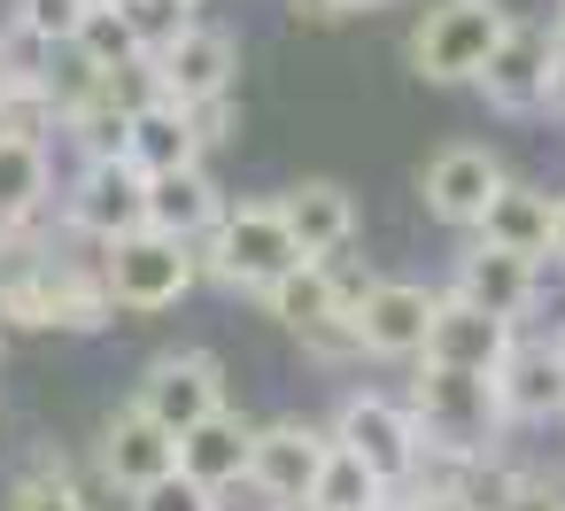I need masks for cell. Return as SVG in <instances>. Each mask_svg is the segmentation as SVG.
<instances>
[{
	"mask_svg": "<svg viewBox=\"0 0 565 511\" xmlns=\"http://www.w3.org/2000/svg\"><path fill=\"white\" fill-rule=\"evenodd\" d=\"M434 310H441V295H426L418 279H364L349 326H356V349L364 356H426Z\"/></svg>",
	"mask_w": 565,
	"mask_h": 511,
	"instance_id": "9",
	"label": "cell"
},
{
	"mask_svg": "<svg viewBox=\"0 0 565 511\" xmlns=\"http://www.w3.org/2000/svg\"><path fill=\"white\" fill-rule=\"evenodd\" d=\"M380 496H387V480H380L356 449L333 441V457H326V472H318V488H310V511H372Z\"/></svg>",
	"mask_w": 565,
	"mask_h": 511,
	"instance_id": "26",
	"label": "cell"
},
{
	"mask_svg": "<svg viewBox=\"0 0 565 511\" xmlns=\"http://www.w3.org/2000/svg\"><path fill=\"white\" fill-rule=\"evenodd\" d=\"M194 125H202V140H225V132H233V94H225V102H202Z\"/></svg>",
	"mask_w": 565,
	"mask_h": 511,
	"instance_id": "34",
	"label": "cell"
},
{
	"mask_svg": "<svg viewBox=\"0 0 565 511\" xmlns=\"http://www.w3.org/2000/svg\"><path fill=\"white\" fill-rule=\"evenodd\" d=\"M356 295L364 287H341L333 279V264H295L271 295H264V310L287 326V333H302L310 349H326V356H341V349H356V326H349V310H356Z\"/></svg>",
	"mask_w": 565,
	"mask_h": 511,
	"instance_id": "6",
	"label": "cell"
},
{
	"mask_svg": "<svg viewBox=\"0 0 565 511\" xmlns=\"http://www.w3.org/2000/svg\"><path fill=\"white\" fill-rule=\"evenodd\" d=\"M333 441H341V449H356L387 488H395V480H411V472H418V457H426V434H418L411 403H395V395H349V403L333 411Z\"/></svg>",
	"mask_w": 565,
	"mask_h": 511,
	"instance_id": "7",
	"label": "cell"
},
{
	"mask_svg": "<svg viewBox=\"0 0 565 511\" xmlns=\"http://www.w3.org/2000/svg\"><path fill=\"white\" fill-rule=\"evenodd\" d=\"M194 256H202V272H217V279L241 287V295H271L295 264H310V256L295 248L279 202H241V210H225L217 233L194 241Z\"/></svg>",
	"mask_w": 565,
	"mask_h": 511,
	"instance_id": "3",
	"label": "cell"
},
{
	"mask_svg": "<svg viewBox=\"0 0 565 511\" xmlns=\"http://www.w3.org/2000/svg\"><path fill=\"white\" fill-rule=\"evenodd\" d=\"M63 217H71V233H86V241H125V233H140L148 225V171L132 163V156H117V163H86L78 171V187H71V202H63Z\"/></svg>",
	"mask_w": 565,
	"mask_h": 511,
	"instance_id": "10",
	"label": "cell"
},
{
	"mask_svg": "<svg viewBox=\"0 0 565 511\" xmlns=\"http://www.w3.org/2000/svg\"><path fill=\"white\" fill-rule=\"evenodd\" d=\"M349 9H380V0H295V17H349Z\"/></svg>",
	"mask_w": 565,
	"mask_h": 511,
	"instance_id": "35",
	"label": "cell"
},
{
	"mask_svg": "<svg viewBox=\"0 0 565 511\" xmlns=\"http://www.w3.org/2000/svg\"><path fill=\"white\" fill-rule=\"evenodd\" d=\"M117 318V295L102 279V256L94 264H71V256H32L0 279V326H40V333H102Z\"/></svg>",
	"mask_w": 565,
	"mask_h": 511,
	"instance_id": "1",
	"label": "cell"
},
{
	"mask_svg": "<svg viewBox=\"0 0 565 511\" xmlns=\"http://www.w3.org/2000/svg\"><path fill=\"white\" fill-rule=\"evenodd\" d=\"M279 217H287V233H295V248L318 256V264H333V256L356 241V202H349L333 179H302L295 194H279Z\"/></svg>",
	"mask_w": 565,
	"mask_h": 511,
	"instance_id": "18",
	"label": "cell"
},
{
	"mask_svg": "<svg viewBox=\"0 0 565 511\" xmlns=\"http://www.w3.org/2000/svg\"><path fill=\"white\" fill-rule=\"evenodd\" d=\"M156 71H163V94H171V102H186V109L225 102V94H233V71H241V40H233V32H217V24H194L179 47H163V55H156Z\"/></svg>",
	"mask_w": 565,
	"mask_h": 511,
	"instance_id": "16",
	"label": "cell"
},
{
	"mask_svg": "<svg viewBox=\"0 0 565 511\" xmlns=\"http://www.w3.org/2000/svg\"><path fill=\"white\" fill-rule=\"evenodd\" d=\"M411 511H480L465 488H411Z\"/></svg>",
	"mask_w": 565,
	"mask_h": 511,
	"instance_id": "33",
	"label": "cell"
},
{
	"mask_svg": "<svg viewBox=\"0 0 565 511\" xmlns=\"http://www.w3.org/2000/svg\"><path fill=\"white\" fill-rule=\"evenodd\" d=\"M550 256L565 264V194H557V241H550Z\"/></svg>",
	"mask_w": 565,
	"mask_h": 511,
	"instance_id": "38",
	"label": "cell"
},
{
	"mask_svg": "<svg viewBox=\"0 0 565 511\" xmlns=\"http://www.w3.org/2000/svg\"><path fill=\"white\" fill-rule=\"evenodd\" d=\"M9 511H94V496L71 480V465H63L55 449H40V457L17 472V488H9Z\"/></svg>",
	"mask_w": 565,
	"mask_h": 511,
	"instance_id": "27",
	"label": "cell"
},
{
	"mask_svg": "<svg viewBox=\"0 0 565 511\" xmlns=\"http://www.w3.org/2000/svg\"><path fill=\"white\" fill-rule=\"evenodd\" d=\"M465 496L480 511H565V488L557 480H534V472H472Z\"/></svg>",
	"mask_w": 565,
	"mask_h": 511,
	"instance_id": "28",
	"label": "cell"
},
{
	"mask_svg": "<svg viewBox=\"0 0 565 511\" xmlns=\"http://www.w3.org/2000/svg\"><path fill=\"white\" fill-rule=\"evenodd\" d=\"M132 511H225V503H217V488H202V480L171 472V480L140 488V496H132Z\"/></svg>",
	"mask_w": 565,
	"mask_h": 511,
	"instance_id": "32",
	"label": "cell"
},
{
	"mask_svg": "<svg viewBox=\"0 0 565 511\" xmlns=\"http://www.w3.org/2000/svg\"><path fill=\"white\" fill-rule=\"evenodd\" d=\"M94 9H117V0H94Z\"/></svg>",
	"mask_w": 565,
	"mask_h": 511,
	"instance_id": "42",
	"label": "cell"
},
{
	"mask_svg": "<svg viewBox=\"0 0 565 511\" xmlns=\"http://www.w3.org/2000/svg\"><path fill=\"white\" fill-rule=\"evenodd\" d=\"M248 457H256V426L225 403V411H210L194 434H179V472L186 480H202V488H233V480H248Z\"/></svg>",
	"mask_w": 565,
	"mask_h": 511,
	"instance_id": "17",
	"label": "cell"
},
{
	"mask_svg": "<svg viewBox=\"0 0 565 511\" xmlns=\"http://www.w3.org/2000/svg\"><path fill=\"white\" fill-rule=\"evenodd\" d=\"M295 511H310V503H295Z\"/></svg>",
	"mask_w": 565,
	"mask_h": 511,
	"instance_id": "44",
	"label": "cell"
},
{
	"mask_svg": "<svg viewBox=\"0 0 565 511\" xmlns=\"http://www.w3.org/2000/svg\"><path fill=\"white\" fill-rule=\"evenodd\" d=\"M17 233H24V225H9V217H0V248H9V241H17Z\"/></svg>",
	"mask_w": 565,
	"mask_h": 511,
	"instance_id": "40",
	"label": "cell"
},
{
	"mask_svg": "<svg viewBox=\"0 0 565 511\" xmlns=\"http://www.w3.org/2000/svg\"><path fill=\"white\" fill-rule=\"evenodd\" d=\"M0 341H9V326H0Z\"/></svg>",
	"mask_w": 565,
	"mask_h": 511,
	"instance_id": "43",
	"label": "cell"
},
{
	"mask_svg": "<svg viewBox=\"0 0 565 511\" xmlns=\"http://www.w3.org/2000/svg\"><path fill=\"white\" fill-rule=\"evenodd\" d=\"M534 279H542L534 256H511V248H488V241H480V248H465L449 295H465V302H480V310H495V318H519V310L534 302Z\"/></svg>",
	"mask_w": 565,
	"mask_h": 511,
	"instance_id": "19",
	"label": "cell"
},
{
	"mask_svg": "<svg viewBox=\"0 0 565 511\" xmlns=\"http://www.w3.org/2000/svg\"><path fill=\"white\" fill-rule=\"evenodd\" d=\"M202 125H194V109L186 102H148V109H132V163L148 171V179H163V171H186V163H202Z\"/></svg>",
	"mask_w": 565,
	"mask_h": 511,
	"instance_id": "21",
	"label": "cell"
},
{
	"mask_svg": "<svg viewBox=\"0 0 565 511\" xmlns=\"http://www.w3.org/2000/svg\"><path fill=\"white\" fill-rule=\"evenodd\" d=\"M550 40H557V55H565V0L550 9Z\"/></svg>",
	"mask_w": 565,
	"mask_h": 511,
	"instance_id": "37",
	"label": "cell"
},
{
	"mask_svg": "<svg viewBox=\"0 0 565 511\" xmlns=\"http://www.w3.org/2000/svg\"><path fill=\"white\" fill-rule=\"evenodd\" d=\"M217 217H225V194L210 187V171H202V163L148 179V225H156V233H171V241H210V233H217Z\"/></svg>",
	"mask_w": 565,
	"mask_h": 511,
	"instance_id": "20",
	"label": "cell"
},
{
	"mask_svg": "<svg viewBox=\"0 0 565 511\" xmlns=\"http://www.w3.org/2000/svg\"><path fill=\"white\" fill-rule=\"evenodd\" d=\"M117 17L132 24V40L148 47V55H163V47H179L202 17H194V0H117Z\"/></svg>",
	"mask_w": 565,
	"mask_h": 511,
	"instance_id": "29",
	"label": "cell"
},
{
	"mask_svg": "<svg viewBox=\"0 0 565 511\" xmlns=\"http://www.w3.org/2000/svg\"><path fill=\"white\" fill-rule=\"evenodd\" d=\"M519 341H511V318H495V310H480V302H465V295H441V310H434V333H426V356L418 364H449V372H503V356H511Z\"/></svg>",
	"mask_w": 565,
	"mask_h": 511,
	"instance_id": "13",
	"label": "cell"
},
{
	"mask_svg": "<svg viewBox=\"0 0 565 511\" xmlns=\"http://www.w3.org/2000/svg\"><path fill=\"white\" fill-rule=\"evenodd\" d=\"M102 279H109L117 310L156 318V310H179V302L194 295L202 256H194V241H171V233L140 225V233H125V241H109V248H102Z\"/></svg>",
	"mask_w": 565,
	"mask_h": 511,
	"instance_id": "5",
	"label": "cell"
},
{
	"mask_svg": "<svg viewBox=\"0 0 565 511\" xmlns=\"http://www.w3.org/2000/svg\"><path fill=\"white\" fill-rule=\"evenodd\" d=\"M472 233H480L488 248H511V256H534V264H542L550 241H557V202H550L542 187H519V179H511V187L488 202V217H480Z\"/></svg>",
	"mask_w": 565,
	"mask_h": 511,
	"instance_id": "22",
	"label": "cell"
},
{
	"mask_svg": "<svg viewBox=\"0 0 565 511\" xmlns=\"http://www.w3.org/2000/svg\"><path fill=\"white\" fill-rule=\"evenodd\" d=\"M55 194V163H47V140H0V217L9 225H32Z\"/></svg>",
	"mask_w": 565,
	"mask_h": 511,
	"instance_id": "24",
	"label": "cell"
},
{
	"mask_svg": "<svg viewBox=\"0 0 565 511\" xmlns=\"http://www.w3.org/2000/svg\"><path fill=\"white\" fill-rule=\"evenodd\" d=\"M86 17H94V0H17V32L32 40V47H78V32H86Z\"/></svg>",
	"mask_w": 565,
	"mask_h": 511,
	"instance_id": "30",
	"label": "cell"
},
{
	"mask_svg": "<svg viewBox=\"0 0 565 511\" xmlns=\"http://www.w3.org/2000/svg\"><path fill=\"white\" fill-rule=\"evenodd\" d=\"M156 426H171V434H194L210 411H225V364L210 356V349H171V356H156L148 372H140V395H132Z\"/></svg>",
	"mask_w": 565,
	"mask_h": 511,
	"instance_id": "8",
	"label": "cell"
},
{
	"mask_svg": "<svg viewBox=\"0 0 565 511\" xmlns=\"http://www.w3.org/2000/svg\"><path fill=\"white\" fill-rule=\"evenodd\" d=\"M372 511H411V496H395V488H387V496H380Z\"/></svg>",
	"mask_w": 565,
	"mask_h": 511,
	"instance_id": "39",
	"label": "cell"
},
{
	"mask_svg": "<svg viewBox=\"0 0 565 511\" xmlns=\"http://www.w3.org/2000/svg\"><path fill=\"white\" fill-rule=\"evenodd\" d=\"M411 418L426 434V449H457V457H488V441L511 426L503 418V395H495V372H449V364H426L411 380Z\"/></svg>",
	"mask_w": 565,
	"mask_h": 511,
	"instance_id": "2",
	"label": "cell"
},
{
	"mask_svg": "<svg viewBox=\"0 0 565 511\" xmlns=\"http://www.w3.org/2000/svg\"><path fill=\"white\" fill-rule=\"evenodd\" d=\"M171 472H179V434L156 426L140 403H125V411L102 426V480L125 488V496H140V488H156V480H171Z\"/></svg>",
	"mask_w": 565,
	"mask_h": 511,
	"instance_id": "14",
	"label": "cell"
},
{
	"mask_svg": "<svg viewBox=\"0 0 565 511\" xmlns=\"http://www.w3.org/2000/svg\"><path fill=\"white\" fill-rule=\"evenodd\" d=\"M495 395H503V418H565V364L557 349L542 341H519L495 372Z\"/></svg>",
	"mask_w": 565,
	"mask_h": 511,
	"instance_id": "23",
	"label": "cell"
},
{
	"mask_svg": "<svg viewBox=\"0 0 565 511\" xmlns=\"http://www.w3.org/2000/svg\"><path fill=\"white\" fill-rule=\"evenodd\" d=\"M63 132L78 140V156H86V163H117V156L132 148V109H125V102H109V86H102L94 102H78V109L63 117Z\"/></svg>",
	"mask_w": 565,
	"mask_h": 511,
	"instance_id": "25",
	"label": "cell"
},
{
	"mask_svg": "<svg viewBox=\"0 0 565 511\" xmlns=\"http://www.w3.org/2000/svg\"><path fill=\"white\" fill-rule=\"evenodd\" d=\"M503 32H511L503 0H434L411 32V71L434 78V86H480Z\"/></svg>",
	"mask_w": 565,
	"mask_h": 511,
	"instance_id": "4",
	"label": "cell"
},
{
	"mask_svg": "<svg viewBox=\"0 0 565 511\" xmlns=\"http://www.w3.org/2000/svg\"><path fill=\"white\" fill-rule=\"evenodd\" d=\"M550 349H557V364H565V333H557V341H550Z\"/></svg>",
	"mask_w": 565,
	"mask_h": 511,
	"instance_id": "41",
	"label": "cell"
},
{
	"mask_svg": "<svg viewBox=\"0 0 565 511\" xmlns=\"http://www.w3.org/2000/svg\"><path fill=\"white\" fill-rule=\"evenodd\" d=\"M550 71H557V40H550V24L511 17V32L495 40V55H488V71H480V94H488L503 117H526V109L550 102Z\"/></svg>",
	"mask_w": 565,
	"mask_h": 511,
	"instance_id": "11",
	"label": "cell"
},
{
	"mask_svg": "<svg viewBox=\"0 0 565 511\" xmlns=\"http://www.w3.org/2000/svg\"><path fill=\"white\" fill-rule=\"evenodd\" d=\"M503 187H511V171H503L488 148H441V156L426 163V179H418V194H426V210H434L441 225H480Z\"/></svg>",
	"mask_w": 565,
	"mask_h": 511,
	"instance_id": "15",
	"label": "cell"
},
{
	"mask_svg": "<svg viewBox=\"0 0 565 511\" xmlns=\"http://www.w3.org/2000/svg\"><path fill=\"white\" fill-rule=\"evenodd\" d=\"M78 55H86L102 78H117V71H132V63H148V47L132 40V24H125L117 9H94V17H86V32H78Z\"/></svg>",
	"mask_w": 565,
	"mask_h": 511,
	"instance_id": "31",
	"label": "cell"
},
{
	"mask_svg": "<svg viewBox=\"0 0 565 511\" xmlns=\"http://www.w3.org/2000/svg\"><path fill=\"white\" fill-rule=\"evenodd\" d=\"M550 109H565V55H557V71H550Z\"/></svg>",
	"mask_w": 565,
	"mask_h": 511,
	"instance_id": "36",
	"label": "cell"
},
{
	"mask_svg": "<svg viewBox=\"0 0 565 511\" xmlns=\"http://www.w3.org/2000/svg\"><path fill=\"white\" fill-rule=\"evenodd\" d=\"M333 457V434L302 426V418H279V426H256V457H248V488L271 496V503H310L318 472Z\"/></svg>",
	"mask_w": 565,
	"mask_h": 511,
	"instance_id": "12",
	"label": "cell"
}]
</instances>
